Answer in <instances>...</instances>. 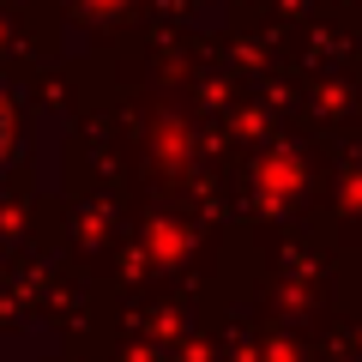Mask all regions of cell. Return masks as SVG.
<instances>
[{
    "instance_id": "6da1fadb",
    "label": "cell",
    "mask_w": 362,
    "mask_h": 362,
    "mask_svg": "<svg viewBox=\"0 0 362 362\" xmlns=\"http://www.w3.org/2000/svg\"><path fill=\"white\" fill-rule=\"evenodd\" d=\"M6 145H13V127H6V103H0V157H6Z\"/></svg>"
}]
</instances>
